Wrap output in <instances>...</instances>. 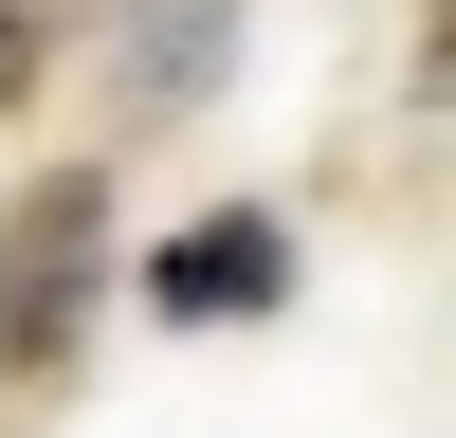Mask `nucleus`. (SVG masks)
<instances>
[{
  "label": "nucleus",
  "instance_id": "4",
  "mask_svg": "<svg viewBox=\"0 0 456 438\" xmlns=\"http://www.w3.org/2000/svg\"><path fill=\"white\" fill-rule=\"evenodd\" d=\"M55 36H73V0H0V110L55 73Z\"/></svg>",
  "mask_w": 456,
  "mask_h": 438
},
{
  "label": "nucleus",
  "instance_id": "3",
  "mask_svg": "<svg viewBox=\"0 0 456 438\" xmlns=\"http://www.w3.org/2000/svg\"><path fill=\"white\" fill-rule=\"evenodd\" d=\"M110 73H128V110H201L219 73H238V0H110Z\"/></svg>",
  "mask_w": 456,
  "mask_h": 438
},
{
  "label": "nucleus",
  "instance_id": "1",
  "mask_svg": "<svg viewBox=\"0 0 456 438\" xmlns=\"http://www.w3.org/2000/svg\"><path fill=\"white\" fill-rule=\"evenodd\" d=\"M92 311H110V182L55 165L19 219H0V365H19V384H55V365L92 347Z\"/></svg>",
  "mask_w": 456,
  "mask_h": 438
},
{
  "label": "nucleus",
  "instance_id": "2",
  "mask_svg": "<svg viewBox=\"0 0 456 438\" xmlns=\"http://www.w3.org/2000/svg\"><path fill=\"white\" fill-rule=\"evenodd\" d=\"M146 292H165L183 328H238V311L292 292V238H274V219H183V238L146 256Z\"/></svg>",
  "mask_w": 456,
  "mask_h": 438
}]
</instances>
